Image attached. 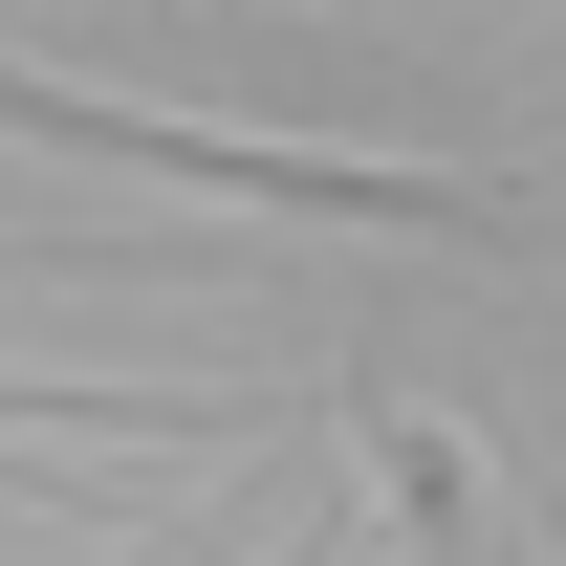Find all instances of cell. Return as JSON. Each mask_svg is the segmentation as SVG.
I'll list each match as a JSON object with an SVG mask.
<instances>
[{
	"label": "cell",
	"mask_w": 566,
	"mask_h": 566,
	"mask_svg": "<svg viewBox=\"0 0 566 566\" xmlns=\"http://www.w3.org/2000/svg\"><path fill=\"white\" fill-rule=\"evenodd\" d=\"M0 132H22V153H87V175L240 197V218H370V240H545L501 175H436V153H283V132H197V109H109V87H66V66H0Z\"/></svg>",
	"instance_id": "6da1fadb"
},
{
	"label": "cell",
	"mask_w": 566,
	"mask_h": 566,
	"mask_svg": "<svg viewBox=\"0 0 566 566\" xmlns=\"http://www.w3.org/2000/svg\"><path fill=\"white\" fill-rule=\"evenodd\" d=\"M370 480H392V523H415V566H501V523H480V458L436 415H370Z\"/></svg>",
	"instance_id": "7a4b0ae2"
},
{
	"label": "cell",
	"mask_w": 566,
	"mask_h": 566,
	"mask_svg": "<svg viewBox=\"0 0 566 566\" xmlns=\"http://www.w3.org/2000/svg\"><path fill=\"white\" fill-rule=\"evenodd\" d=\"M283 566H349V545H327V523H305V545H283Z\"/></svg>",
	"instance_id": "3957f363"
}]
</instances>
